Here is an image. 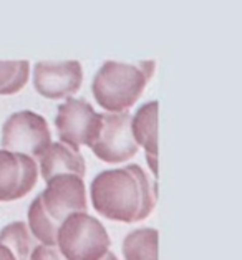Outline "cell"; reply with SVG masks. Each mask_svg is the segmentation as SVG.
I'll return each mask as SVG.
<instances>
[{"label":"cell","instance_id":"cell-12","mask_svg":"<svg viewBox=\"0 0 242 260\" xmlns=\"http://www.w3.org/2000/svg\"><path fill=\"white\" fill-rule=\"evenodd\" d=\"M125 260H158V231L141 227L130 232L123 240Z\"/></svg>","mask_w":242,"mask_h":260},{"label":"cell","instance_id":"cell-7","mask_svg":"<svg viewBox=\"0 0 242 260\" xmlns=\"http://www.w3.org/2000/svg\"><path fill=\"white\" fill-rule=\"evenodd\" d=\"M45 215L58 225L73 212H86V192L83 177L58 174L47 181V187L37 196Z\"/></svg>","mask_w":242,"mask_h":260},{"label":"cell","instance_id":"cell-17","mask_svg":"<svg viewBox=\"0 0 242 260\" xmlns=\"http://www.w3.org/2000/svg\"><path fill=\"white\" fill-rule=\"evenodd\" d=\"M0 260H15L14 253H12L7 247L0 244Z\"/></svg>","mask_w":242,"mask_h":260},{"label":"cell","instance_id":"cell-3","mask_svg":"<svg viewBox=\"0 0 242 260\" xmlns=\"http://www.w3.org/2000/svg\"><path fill=\"white\" fill-rule=\"evenodd\" d=\"M110 245L105 225L86 212L70 214L56 232V249L65 260H100Z\"/></svg>","mask_w":242,"mask_h":260},{"label":"cell","instance_id":"cell-13","mask_svg":"<svg viewBox=\"0 0 242 260\" xmlns=\"http://www.w3.org/2000/svg\"><path fill=\"white\" fill-rule=\"evenodd\" d=\"M0 244L14 253L15 260H30L35 249V239L25 222H12L0 231Z\"/></svg>","mask_w":242,"mask_h":260},{"label":"cell","instance_id":"cell-8","mask_svg":"<svg viewBox=\"0 0 242 260\" xmlns=\"http://www.w3.org/2000/svg\"><path fill=\"white\" fill-rule=\"evenodd\" d=\"M83 81V70L80 61H37L34 68V85L42 96L60 100L72 96L80 90Z\"/></svg>","mask_w":242,"mask_h":260},{"label":"cell","instance_id":"cell-11","mask_svg":"<svg viewBox=\"0 0 242 260\" xmlns=\"http://www.w3.org/2000/svg\"><path fill=\"white\" fill-rule=\"evenodd\" d=\"M40 173L45 182L58 174H75L78 177H85V159L80 151L72 149L67 144L60 141L50 143L40 156Z\"/></svg>","mask_w":242,"mask_h":260},{"label":"cell","instance_id":"cell-18","mask_svg":"<svg viewBox=\"0 0 242 260\" xmlns=\"http://www.w3.org/2000/svg\"><path fill=\"white\" fill-rule=\"evenodd\" d=\"M100 260H118L116 258V255H114V253L113 252H110V250H108L106 253H105V255L103 257H101Z\"/></svg>","mask_w":242,"mask_h":260},{"label":"cell","instance_id":"cell-10","mask_svg":"<svg viewBox=\"0 0 242 260\" xmlns=\"http://www.w3.org/2000/svg\"><path fill=\"white\" fill-rule=\"evenodd\" d=\"M131 133L138 146H143L151 173L158 179V101H148L131 116Z\"/></svg>","mask_w":242,"mask_h":260},{"label":"cell","instance_id":"cell-9","mask_svg":"<svg viewBox=\"0 0 242 260\" xmlns=\"http://www.w3.org/2000/svg\"><path fill=\"white\" fill-rule=\"evenodd\" d=\"M37 177L35 159L0 149V202L25 198L35 187Z\"/></svg>","mask_w":242,"mask_h":260},{"label":"cell","instance_id":"cell-6","mask_svg":"<svg viewBox=\"0 0 242 260\" xmlns=\"http://www.w3.org/2000/svg\"><path fill=\"white\" fill-rule=\"evenodd\" d=\"M90 148L95 156L105 162L118 164L131 159L139 146L131 133L130 113H101V129Z\"/></svg>","mask_w":242,"mask_h":260},{"label":"cell","instance_id":"cell-5","mask_svg":"<svg viewBox=\"0 0 242 260\" xmlns=\"http://www.w3.org/2000/svg\"><path fill=\"white\" fill-rule=\"evenodd\" d=\"M55 126L60 143L80 151V146H92L97 141L101 129V113L95 111L83 98L68 96L58 105Z\"/></svg>","mask_w":242,"mask_h":260},{"label":"cell","instance_id":"cell-2","mask_svg":"<svg viewBox=\"0 0 242 260\" xmlns=\"http://www.w3.org/2000/svg\"><path fill=\"white\" fill-rule=\"evenodd\" d=\"M156 63L141 60L138 63L105 61L92 81V91L100 106L111 113L128 111L141 96Z\"/></svg>","mask_w":242,"mask_h":260},{"label":"cell","instance_id":"cell-14","mask_svg":"<svg viewBox=\"0 0 242 260\" xmlns=\"http://www.w3.org/2000/svg\"><path fill=\"white\" fill-rule=\"evenodd\" d=\"M27 217H28V229L32 232V236H34V239H37L38 242L43 245H56L58 225H55L45 215L38 198H35L34 202L30 204Z\"/></svg>","mask_w":242,"mask_h":260},{"label":"cell","instance_id":"cell-1","mask_svg":"<svg viewBox=\"0 0 242 260\" xmlns=\"http://www.w3.org/2000/svg\"><path fill=\"white\" fill-rule=\"evenodd\" d=\"M90 196L97 212L110 220L139 222L153 212L158 198L156 181L151 182L138 164L108 169L93 177Z\"/></svg>","mask_w":242,"mask_h":260},{"label":"cell","instance_id":"cell-16","mask_svg":"<svg viewBox=\"0 0 242 260\" xmlns=\"http://www.w3.org/2000/svg\"><path fill=\"white\" fill-rule=\"evenodd\" d=\"M30 260H65L56 245H35L30 253Z\"/></svg>","mask_w":242,"mask_h":260},{"label":"cell","instance_id":"cell-4","mask_svg":"<svg viewBox=\"0 0 242 260\" xmlns=\"http://www.w3.org/2000/svg\"><path fill=\"white\" fill-rule=\"evenodd\" d=\"M52 143L48 123L35 111H15L5 119L2 128V146L10 153L40 157Z\"/></svg>","mask_w":242,"mask_h":260},{"label":"cell","instance_id":"cell-15","mask_svg":"<svg viewBox=\"0 0 242 260\" xmlns=\"http://www.w3.org/2000/svg\"><path fill=\"white\" fill-rule=\"evenodd\" d=\"M30 65L27 60L0 61V94H14L27 85Z\"/></svg>","mask_w":242,"mask_h":260}]
</instances>
